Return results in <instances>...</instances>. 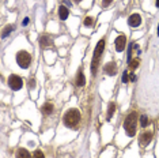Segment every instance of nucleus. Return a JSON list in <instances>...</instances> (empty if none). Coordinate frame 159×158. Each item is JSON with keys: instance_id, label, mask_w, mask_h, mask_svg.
<instances>
[{"instance_id": "f257e3e1", "label": "nucleus", "mask_w": 159, "mask_h": 158, "mask_svg": "<svg viewBox=\"0 0 159 158\" xmlns=\"http://www.w3.org/2000/svg\"><path fill=\"white\" fill-rule=\"evenodd\" d=\"M80 119H82L80 112H79L76 108H71L65 112L63 123L68 127V128H76L79 125V123H80Z\"/></svg>"}, {"instance_id": "f03ea898", "label": "nucleus", "mask_w": 159, "mask_h": 158, "mask_svg": "<svg viewBox=\"0 0 159 158\" xmlns=\"http://www.w3.org/2000/svg\"><path fill=\"white\" fill-rule=\"evenodd\" d=\"M136 127H137V113L132 112L124 120V128L128 136H135L136 134Z\"/></svg>"}, {"instance_id": "7ed1b4c3", "label": "nucleus", "mask_w": 159, "mask_h": 158, "mask_svg": "<svg viewBox=\"0 0 159 158\" xmlns=\"http://www.w3.org/2000/svg\"><path fill=\"white\" fill-rule=\"evenodd\" d=\"M16 63H18V66L20 68H29L30 63H32V55L29 52H26V50H19L18 53H16Z\"/></svg>"}, {"instance_id": "20e7f679", "label": "nucleus", "mask_w": 159, "mask_h": 158, "mask_svg": "<svg viewBox=\"0 0 159 158\" xmlns=\"http://www.w3.org/2000/svg\"><path fill=\"white\" fill-rule=\"evenodd\" d=\"M8 85H10V87H11L12 90L18 91V90L22 89V86H23V79L20 77H18V75H10Z\"/></svg>"}, {"instance_id": "39448f33", "label": "nucleus", "mask_w": 159, "mask_h": 158, "mask_svg": "<svg viewBox=\"0 0 159 158\" xmlns=\"http://www.w3.org/2000/svg\"><path fill=\"white\" fill-rule=\"evenodd\" d=\"M125 45H127V37L124 36V34H120V36L116 38V41H114L116 50H118V52H122V50L125 49Z\"/></svg>"}, {"instance_id": "423d86ee", "label": "nucleus", "mask_w": 159, "mask_h": 158, "mask_svg": "<svg viewBox=\"0 0 159 158\" xmlns=\"http://www.w3.org/2000/svg\"><path fill=\"white\" fill-rule=\"evenodd\" d=\"M154 138V132L153 131H146V132H143L140 135V138H139V143L141 146H147L148 143L153 140Z\"/></svg>"}, {"instance_id": "0eeeda50", "label": "nucleus", "mask_w": 159, "mask_h": 158, "mask_svg": "<svg viewBox=\"0 0 159 158\" xmlns=\"http://www.w3.org/2000/svg\"><path fill=\"white\" fill-rule=\"evenodd\" d=\"M128 25L131 27H137L141 25V18L139 14H132V15L129 16V19H128Z\"/></svg>"}, {"instance_id": "6e6552de", "label": "nucleus", "mask_w": 159, "mask_h": 158, "mask_svg": "<svg viewBox=\"0 0 159 158\" xmlns=\"http://www.w3.org/2000/svg\"><path fill=\"white\" fill-rule=\"evenodd\" d=\"M103 71H105V74L108 75H116L117 74V64L114 63V61H110V63H108L105 66V68H103Z\"/></svg>"}, {"instance_id": "1a4fd4ad", "label": "nucleus", "mask_w": 159, "mask_h": 158, "mask_svg": "<svg viewBox=\"0 0 159 158\" xmlns=\"http://www.w3.org/2000/svg\"><path fill=\"white\" fill-rule=\"evenodd\" d=\"M38 41H40L41 48H49V46H52V38H50L49 36H46V34L41 36Z\"/></svg>"}, {"instance_id": "9d476101", "label": "nucleus", "mask_w": 159, "mask_h": 158, "mask_svg": "<svg viewBox=\"0 0 159 158\" xmlns=\"http://www.w3.org/2000/svg\"><path fill=\"white\" fill-rule=\"evenodd\" d=\"M103 49H105V40H99V42L97 44L94 49V57H101Z\"/></svg>"}, {"instance_id": "9b49d317", "label": "nucleus", "mask_w": 159, "mask_h": 158, "mask_svg": "<svg viewBox=\"0 0 159 158\" xmlns=\"http://www.w3.org/2000/svg\"><path fill=\"white\" fill-rule=\"evenodd\" d=\"M15 158H32V154L27 151L26 149H18L15 154Z\"/></svg>"}, {"instance_id": "f8f14e48", "label": "nucleus", "mask_w": 159, "mask_h": 158, "mask_svg": "<svg viewBox=\"0 0 159 158\" xmlns=\"http://www.w3.org/2000/svg\"><path fill=\"white\" fill-rule=\"evenodd\" d=\"M58 15H60L61 20H65L68 18V15H70V11H68V8L65 6H60V8H58Z\"/></svg>"}, {"instance_id": "ddd939ff", "label": "nucleus", "mask_w": 159, "mask_h": 158, "mask_svg": "<svg viewBox=\"0 0 159 158\" xmlns=\"http://www.w3.org/2000/svg\"><path fill=\"white\" fill-rule=\"evenodd\" d=\"M75 85L79 86V87H82V86L86 85V78H84V75H83L82 71H79L78 75H76V81H75Z\"/></svg>"}, {"instance_id": "4468645a", "label": "nucleus", "mask_w": 159, "mask_h": 158, "mask_svg": "<svg viewBox=\"0 0 159 158\" xmlns=\"http://www.w3.org/2000/svg\"><path fill=\"white\" fill-rule=\"evenodd\" d=\"M53 105L50 104V102H46V104H45L44 106H42V109H41V111L44 112V115H50L52 112H53Z\"/></svg>"}, {"instance_id": "2eb2a0df", "label": "nucleus", "mask_w": 159, "mask_h": 158, "mask_svg": "<svg viewBox=\"0 0 159 158\" xmlns=\"http://www.w3.org/2000/svg\"><path fill=\"white\" fill-rule=\"evenodd\" d=\"M114 109H116V105L113 104V102H110L109 104V111H108V115H106V119L110 120L113 116V113H114Z\"/></svg>"}, {"instance_id": "dca6fc26", "label": "nucleus", "mask_w": 159, "mask_h": 158, "mask_svg": "<svg viewBox=\"0 0 159 158\" xmlns=\"http://www.w3.org/2000/svg\"><path fill=\"white\" fill-rule=\"evenodd\" d=\"M140 125L141 127H147L148 125V117L146 115H141L140 116Z\"/></svg>"}, {"instance_id": "f3484780", "label": "nucleus", "mask_w": 159, "mask_h": 158, "mask_svg": "<svg viewBox=\"0 0 159 158\" xmlns=\"http://www.w3.org/2000/svg\"><path fill=\"white\" fill-rule=\"evenodd\" d=\"M137 66H139V59H133L129 61V68L131 70H136Z\"/></svg>"}, {"instance_id": "a211bd4d", "label": "nucleus", "mask_w": 159, "mask_h": 158, "mask_svg": "<svg viewBox=\"0 0 159 158\" xmlns=\"http://www.w3.org/2000/svg\"><path fill=\"white\" fill-rule=\"evenodd\" d=\"M92 22H94V19H92L91 16H87V18H84V20H83L84 26H87V27H91L92 26Z\"/></svg>"}, {"instance_id": "6ab92c4d", "label": "nucleus", "mask_w": 159, "mask_h": 158, "mask_svg": "<svg viewBox=\"0 0 159 158\" xmlns=\"http://www.w3.org/2000/svg\"><path fill=\"white\" fill-rule=\"evenodd\" d=\"M12 30H14V26H7L6 29L3 30V37H7V36H8L10 33L12 32Z\"/></svg>"}, {"instance_id": "aec40b11", "label": "nucleus", "mask_w": 159, "mask_h": 158, "mask_svg": "<svg viewBox=\"0 0 159 158\" xmlns=\"http://www.w3.org/2000/svg\"><path fill=\"white\" fill-rule=\"evenodd\" d=\"M33 158H45V156H44V153L41 151V150H36L34 154H33Z\"/></svg>"}, {"instance_id": "412c9836", "label": "nucleus", "mask_w": 159, "mask_h": 158, "mask_svg": "<svg viewBox=\"0 0 159 158\" xmlns=\"http://www.w3.org/2000/svg\"><path fill=\"white\" fill-rule=\"evenodd\" d=\"M128 81H129V78H128V71H124V74H122V82H124V83H127Z\"/></svg>"}, {"instance_id": "4be33fe9", "label": "nucleus", "mask_w": 159, "mask_h": 158, "mask_svg": "<svg viewBox=\"0 0 159 158\" xmlns=\"http://www.w3.org/2000/svg\"><path fill=\"white\" fill-rule=\"evenodd\" d=\"M113 3V0H102V7H108Z\"/></svg>"}, {"instance_id": "5701e85b", "label": "nucleus", "mask_w": 159, "mask_h": 158, "mask_svg": "<svg viewBox=\"0 0 159 158\" xmlns=\"http://www.w3.org/2000/svg\"><path fill=\"white\" fill-rule=\"evenodd\" d=\"M29 86H30V87H34V86H36V82H34V79H33V78H30V79H29Z\"/></svg>"}, {"instance_id": "b1692460", "label": "nucleus", "mask_w": 159, "mask_h": 158, "mask_svg": "<svg viewBox=\"0 0 159 158\" xmlns=\"http://www.w3.org/2000/svg\"><path fill=\"white\" fill-rule=\"evenodd\" d=\"M27 23H29V18H25L23 19V26H26Z\"/></svg>"}, {"instance_id": "393cba45", "label": "nucleus", "mask_w": 159, "mask_h": 158, "mask_svg": "<svg viewBox=\"0 0 159 158\" xmlns=\"http://www.w3.org/2000/svg\"><path fill=\"white\" fill-rule=\"evenodd\" d=\"M131 81H132V82H135V81H136V75H131Z\"/></svg>"}, {"instance_id": "a878e982", "label": "nucleus", "mask_w": 159, "mask_h": 158, "mask_svg": "<svg viewBox=\"0 0 159 158\" xmlns=\"http://www.w3.org/2000/svg\"><path fill=\"white\" fill-rule=\"evenodd\" d=\"M157 7L159 8V0H157Z\"/></svg>"}, {"instance_id": "bb28decb", "label": "nucleus", "mask_w": 159, "mask_h": 158, "mask_svg": "<svg viewBox=\"0 0 159 158\" xmlns=\"http://www.w3.org/2000/svg\"><path fill=\"white\" fill-rule=\"evenodd\" d=\"M158 36H159V25H158Z\"/></svg>"}, {"instance_id": "cd10ccee", "label": "nucleus", "mask_w": 159, "mask_h": 158, "mask_svg": "<svg viewBox=\"0 0 159 158\" xmlns=\"http://www.w3.org/2000/svg\"><path fill=\"white\" fill-rule=\"evenodd\" d=\"M74 2H82V0H74Z\"/></svg>"}]
</instances>
